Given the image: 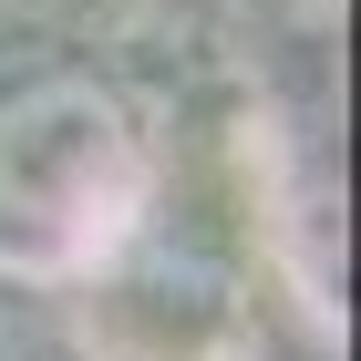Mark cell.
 I'll return each instance as SVG.
<instances>
[{"mask_svg":"<svg viewBox=\"0 0 361 361\" xmlns=\"http://www.w3.org/2000/svg\"><path fill=\"white\" fill-rule=\"evenodd\" d=\"M135 124L104 83H31L0 104V227L31 248H83L135 207Z\"/></svg>","mask_w":361,"mask_h":361,"instance_id":"obj_1","label":"cell"},{"mask_svg":"<svg viewBox=\"0 0 361 361\" xmlns=\"http://www.w3.org/2000/svg\"><path fill=\"white\" fill-rule=\"evenodd\" d=\"M0 361H11V331H0Z\"/></svg>","mask_w":361,"mask_h":361,"instance_id":"obj_2","label":"cell"}]
</instances>
